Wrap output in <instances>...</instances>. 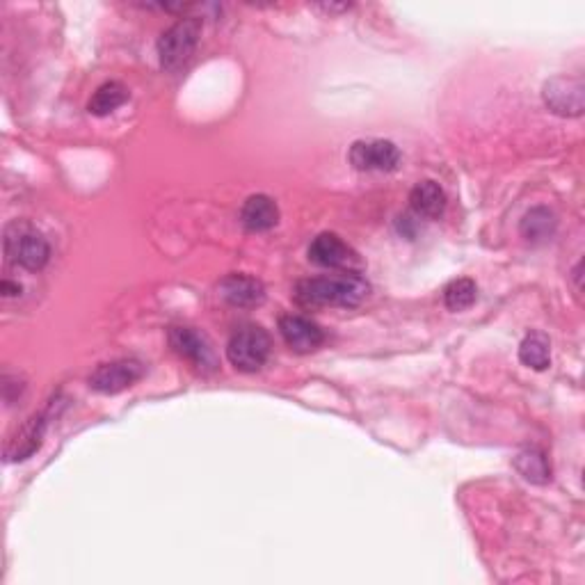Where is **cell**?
Returning a JSON list of instances; mask_svg holds the SVG:
<instances>
[{
	"label": "cell",
	"instance_id": "5",
	"mask_svg": "<svg viewBox=\"0 0 585 585\" xmlns=\"http://www.w3.org/2000/svg\"><path fill=\"white\" fill-rule=\"evenodd\" d=\"M348 158L359 172H394L400 165V151L389 140H359L350 147Z\"/></svg>",
	"mask_w": 585,
	"mask_h": 585
},
{
	"label": "cell",
	"instance_id": "15",
	"mask_svg": "<svg viewBox=\"0 0 585 585\" xmlns=\"http://www.w3.org/2000/svg\"><path fill=\"white\" fill-rule=\"evenodd\" d=\"M556 224H558L556 215L551 213L549 208L535 206L524 215L519 231H522V236L528 240V243L538 245L556 234Z\"/></svg>",
	"mask_w": 585,
	"mask_h": 585
},
{
	"label": "cell",
	"instance_id": "3",
	"mask_svg": "<svg viewBox=\"0 0 585 585\" xmlns=\"http://www.w3.org/2000/svg\"><path fill=\"white\" fill-rule=\"evenodd\" d=\"M202 35V21L197 16H186L176 21L172 28H167L158 39V60L165 71H179L186 64Z\"/></svg>",
	"mask_w": 585,
	"mask_h": 585
},
{
	"label": "cell",
	"instance_id": "6",
	"mask_svg": "<svg viewBox=\"0 0 585 585\" xmlns=\"http://www.w3.org/2000/svg\"><path fill=\"white\" fill-rule=\"evenodd\" d=\"M544 106L560 117H581L585 108V87L581 78H551L542 90Z\"/></svg>",
	"mask_w": 585,
	"mask_h": 585
},
{
	"label": "cell",
	"instance_id": "20",
	"mask_svg": "<svg viewBox=\"0 0 585 585\" xmlns=\"http://www.w3.org/2000/svg\"><path fill=\"white\" fill-rule=\"evenodd\" d=\"M0 291H3L5 298H16V295H21V286L12 284L10 279H3V284H0Z\"/></svg>",
	"mask_w": 585,
	"mask_h": 585
},
{
	"label": "cell",
	"instance_id": "4",
	"mask_svg": "<svg viewBox=\"0 0 585 585\" xmlns=\"http://www.w3.org/2000/svg\"><path fill=\"white\" fill-rule=\"evenodd\" d=\"M272 350L270 334L259 325H245L231 334L227 343V357L231 366L243 373L261 371Z\"/></svg>",
	"mask_w": 585,
	"mask_h": 585
},
{
	"label": "cell",
	"instance_id": "17",
	"mask_svg": "<svg viewBox=\"0 0 585 585\" xmlns=\"http://www.w3.org/2000/svg\"><path fill=\"white\" fill-rule=\"evenodd\" d=\"M128 96L131 94H128V90L122 83L110 80V83H103L99 90L94 92L87 110H90L92 115H96V117H106V115H110V112H115L117 108H122L124 103L128 101Z\"/></svg>",
	"mask_w": 585,
	"mask_h": 585
},
{
	"label": "cell",
	"instance_id": "9",
	"mask_svg": "<svg viewBox=\"0 0 585 585\" xmlns=\"http://www.w3.org/2000/svg\"><path fill=\"white\" fill-rule=\"evenodd\" d=\"M170 346L174 348L176 355L186 357L188 362L202 368V371H213L218 366V359H215V352L211 343L206 341V336L190 330V327H172Z\"/></svg>",
	"mask_w": 585,
	"mask_h": 585
},
{
	"label": "cell",
	"instance_id": "1",
	"mask_svg": "<svg viewBox=\"0 0 585 585\" xmlns=\"http://www.w3.org/2000/svg\"><path fill=\"white\" fill-rule=\"evenodd\" d=\"M371 286L355 270L341 272L332 277H314L302 279L295 286V300L304 307H357L362 302Z\"/></svg>",
	"mask_w": 585,
	"mask_h": 585
},
{
	"label": "cell",
	"instance_id": "8",
	"mask_svg": "<svg viewBox=\"0 0 585 585\" xmlns=\"http://www.w3.org/2000/svg\"><path fill=\"white\" fill-rule=\"evenodd\" d=\"M309 261L316 263L320 268H334V270H350L355 268L359 259L355 250L336 234H320L309 245Z\"/></svg>",
	"mask_w": 585,
	"mask_h": 585
},
{
	"label": "cell",
	"instance_id": "14",
	"mask_svg": "<svg viewBox=\"0 0 585 585\" xmlns=\"http://www.w3.org/2000/svg\"><path fill=\"white\" fill-rule=\"evenodd\" d=\"M410 206L419 218L437 220L446 208V192L435 181H419L410 192Z\"/></svg>",
	"mask_w": 585,
	"mask_h": 585
},
{
	"label": "cell",
	"instance_id": "19",
	"mask_svg": "<svg viewBox=\"0 0 585 585\" xmlns=\"http://www.w3.org/2000/svg\"><path fill=\"white\" fill-rule=\"evenodd\" d=\"M478 298V288L471 279H455L444 288V302L451 311H464Z\"/></svg>",
	"mask_w": 585,
	"mask_h": 585
},
{
	"label": "cell",
	"instance_id": "12",
	"mask_svg": "<svg viewBox=\"0 0 585 585\" xmlns=\"http://www.w3.org/2000/svg\"><path fill=\"white\" fill-rule=\"evenodd\" d=\"M46 426H48V412L32 416L26 426L16 432V437L12 439V442L7 444V448H5L7 462H21V460L30 458V455L39 448V444H42Z\"/></svg>",
	"mask_w": 585,
	"mask_h": 585
},
{
	"label": "cell",
	"instance_id": "16",
	"mask_svg": "<svg viewBox=\"0 0 585 585\" xmlns=\"http://www.w3.org/2000/svg\"><path fill=\"white\" fill-rule=\"evenodd\" d=\"M515 469L519 476L533 485H547L551 480V464L547 453L540 448H526L515 458Z\"/></svg>",
	"mask_w": 585,
	"mask_h": 585
},
{
	"label": "cell",
	"instance_id": "13",
	"mask_svg": "<svg viewBox=\"0 0 585 585\" xmlns=\"http://www.w3.org/2000/svg\"><path fill=\"white\" fill-rule=\"evenodd\" d=\"M240 222L247 231H268L279 222V206L268 195H252L240 208Z\"/></svg>",
	"mask_w": 585,
	"mask_h": 585
},
{
	"label": "cell",
	"instance_id": "7",
	"mask_svg": "<svg viewBox=\"0 0 585 585\" xmlns=\"http://www.w3.org/2000/svg\"><path fill=\"white\" fill-rule=\"evenodd\" d=\"M144 375V366L138 359H117V362L101 364L90 375V387L99 394H119L131 389Z\"/></svg>",
	"mask_w": 585,
	"mask_h": 585
},
{
	"label": "cell",
	"instance_id": "10",
	"mask_svg": "<svg viewBox=\"0 0 585 585\" xmlns=\"http://www.w3.org/2000/svg\"><path fill=\"white\" fill-rule=\"evenodd\" d=\"M279 334L284 336L286 346L295 352H311L323 346L325 332L320 330L314 320L304 316H284L279 320Z\"/></svg>",
	"mask_w": 585,
	"mask_h": 585
},
{
	"label": "cell",
	"instance_id": "11",
	"mask_svg": "<svg viewBox=\"0 0 585 585\" xmlns=\"http://www.w3.org/2000/svg\"><path fill=\"white\" fill-rule=\"evenodd\" d=\"M220 295L227 300L231 307L250 309L261 304L266 298V288L259 279L247 275H229L220 282Z\"/></svg>",
	"mask_w": 585,
	"mask_h": 585
},
{
	"label": "cell",
	"instance_id": "2",
	"mask_svg": "<svg viewBox=\"0 0 585 585\" xmlns=\"http://www.w3.org/2000/svg\"><path fill=\"white\" fill-rule=\"evenodd\" d=\"M5 256L14 266L37 272L51 259V245L28 222L16 220L5 229Z\"/></svg>",
	"mask_w": 585,
	"mask_h": 585
},
{
	"label": "cell",
	"instance_id": "18",
	"mask_svg": "<svg viewBox=\"0 0 585 585\" xmlns=\"http://www.w3.org/2000/svg\"><path fill=\"white\" fill-rule=\"evenodd\" d=\"M519 359L528 368H535V371H544L551 364V346L549 339L542 332L528 334L526 339L519 346Z\"/></svg>",
	"mask_w": 585,
	"mask_h": 585
}]
</instances>
